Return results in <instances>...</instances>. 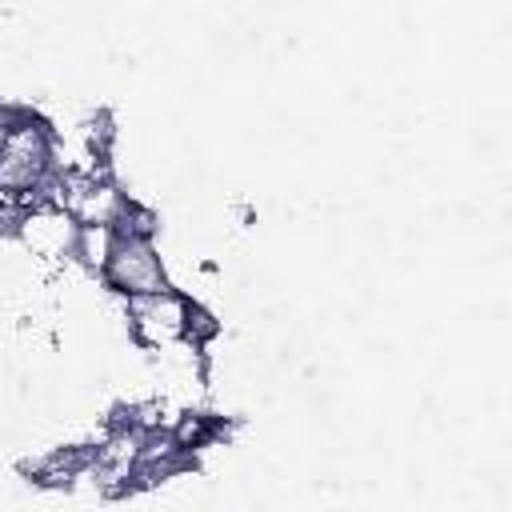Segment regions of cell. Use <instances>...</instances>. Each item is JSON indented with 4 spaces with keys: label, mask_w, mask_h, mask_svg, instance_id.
I'll return each instance as SVG.
<instances>
[{
    "label": "cell",
    "mask_w": 512,
    "mask_h": 512,
    "mask_svg": "<svg viewBox=\"0 0 512 512\" xmlns=\"http://www.w3.org/2000/svg\"><path fill=\"white\" fill-rule=\"evenodd\" d=\"M96 280L108 292H116L120 300H132V296H144V292H156V288H168L172 284L156 240H148V236H124V232L112 236L108 260H104V268H100Z\"/></svg>",
    "instance_id": "1"
},
{
    "label": "cell",
    "mask_w": 512,
    "mask_h": 512,
    "mask_svg": "<svg viewBox=\"0 0 512 512\" xmlns=\"http://www.w3.org/2000/svg\"><path fill=\"white\" fill-rule=\"evenodd\" d=\"M124 316H128V332L140 348L156 352L168 348L176 340H188V320H192V296L180 288H156L144 296L124 300Z\"/></svg>",
    "instance_id": "2"
},
{
    "label": "cell",
    "mask_w": 512,
    "mask_h": 512,
    "mask_svg": "<svg viewBox=\"0 0 512 512\" xmlns=\"http://www.w3.org/2000/svg\"><path fill=\"white\" fill-rule=\"evenodd\" d=\"M24 252H32L44 264H72V240H76V220L60 204H28L16 236Z\"/></svg>",
    "instance_id": "3"
}]
</instances>
